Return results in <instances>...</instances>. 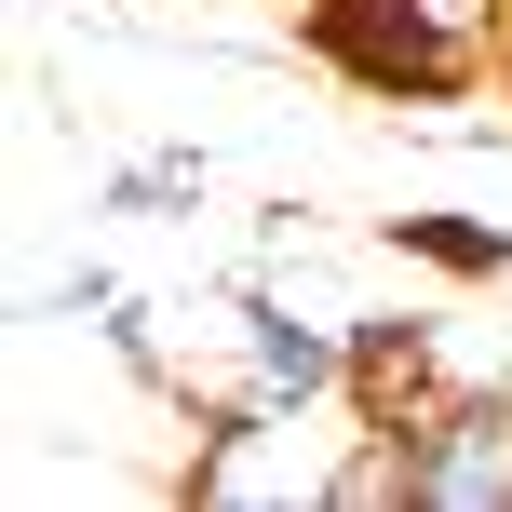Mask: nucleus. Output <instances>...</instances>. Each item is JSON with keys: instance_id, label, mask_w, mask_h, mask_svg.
Masks as SVG:
<instances>
[{"instance_id": "nucleus-1", "label": "nucleus", "mask_w": 512, "mask_h": 512, "mask_svg": "<svg viewBox=\"0 0 512 512\" xmlns=\"http://www.w3.org/2000/svg\"><path fill=\"white\" fill-rule=\"evenodd\" d=\"M351 512H512V405H418V418H364L337 459Z\"/></svg>"}, {"instance_id": "nucleus-2", "label": "nucleus", "mask_w": 512, "mask_h": 512, "mask_svg": "<svg viewBox=\"0 0 512 512\" xmlns=\"http://www.w3.org/2000/svg\"><path fill=\"white\" fill-rule=\"evenodd\" d=\"M230 337H243V405H337V391H351V337L297 324L283 297H243Z\"/></svg>"}, {"instance_id": "nucleus-3", "label": "nucleus", "mask_w": 512, "mask_h": 512, "mask_svg": "<svg viewBox=\"0 0 512 512\" xmlns=\"http://www.w3.org/2000/svg\"><path fill=\"white\" fill-rule=\"evenodd\" d=\"M108 203H135V216H189V203H203V162H122V176H108Z\"/></svg>"}, {"instance_id": "nucleus-4", "label": "nucleus", "mask_w": 512, "mask_h": 512, "mask_svg": "<svg viewBox=\"0 0 512 512\" xmlns=\"http://www.w3.org/2000/svg\"><path fill=\"white\" fill-rule=\"evenodd\" d=\"M405 243H432L445 270H499V256H512L499 230H445V216H405Z\"/></svg>"}]
</instances>
